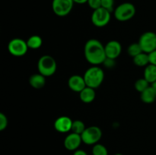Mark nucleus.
Here are the masks:
<instances>
[{"label": "nucleus", "instance_id": "412c9836", "mask_svg": "<svg viewBox=\"0 0 156 155\" xmlns=\"http://www.w3.org/2000/svg\"><path fill=\"white\" fill-rule=\"evenodd\" d=\"M127 53L129 56H132L133 58H134L135 56H136L137 55L140 54V53H143V50H142V48L141 46H140V43H134L130 44V45L128 46Z\"/></svg>", "mask_w": 156, "mask_h": 155}, {"label": "nucleus", "instance_id": "f03ea898", "mask_svg": "<svg viewBox=\"0 0 156 155\" xmlns=\"http://www.w3.org/2000/svg\"><path fill=\"white\" fill-rule=\"evenodd\" d=\"M83 77L86 86L96 89L103 83L105 79V73L101 68L98 65H93L85 71Z\"/></svg>", "mask_w": 156, "mask_h": 155}, {"label": "nucleus", "instance_id": "423d86ee", "mask_svg": "<svg viewBox=\"0 0 156 155\" xmlns=\"http://www.w3.org/2000/svg\"><path fill=\"white\" fill-rule=\"evenodd\" d=\"M138 43L143 53H150L156 50V33L152 31H147L140 36Z\"/></svg>", "mask_w": 156, "mask_h": 155}, {"label": "nucleus", "instance_id": "dca6fc26", "mask_svg": "<svg viewBox=\"0 0 156 155\" xmlns=\"http://www.w3.org/2000/svg\"><path fill=\"white\" fill-rule=\"evenodd\" d=\"M140 98L143 103H147V104L155 102L156 100V92L152 85L146 88L144 91L140 93Z\"/></svg>", "mask_w": 156, "mask_h": 155}, {"label": "nucleus", "instance_id": "2eb2a0df", "mask_svg": "<svg viewBox=\"0 0 156 155\" xmlns=\"http://www.w3.org/2000/svg\"><path fill=\"white\" fill-rule=\"evenodd\" d=\"M29 84L35 89H41L45 86L46 77L41 73L34 74L29 78Z\"/></svg>", "mask_w": 156, "mask_h": 155}, {"label": "nucleus", "instance_id": "7c9ffc66", "mask_svg": "<svg viewBox=\"0 0 156 155\" xmlns=\"http://www.w3.org/2000/svg\"><path fill=\"white\" fill-rule=\"evenodd\" d=\"M152 88H153L154 89H155V92H156V81L154 82V83L152 84Z\"/></svg>", "mask_w": 156, "mask_h": 155}, {"label": "nucleus", "instance_id": "a878e982", "mask_svg": "<svg viewBox=\"0 0 156 155\" xmlns=\"http://www.w3.org/2000/svg\"><path fill=\"white\" fill-rule=\"evenodd\" d=\"M88 5L91 9L93 10H96V9L101 8V0H88Z\"/></svg>", "mask_w": 156, "mask_h": 155}, {"label": "nucleus", "instance_id": "6ab92c4d", "mask_svg": "<svg viewBox=\"0 0 156 155\" xmlns=\"http://www.w3.org/2000/svg\"><path fill=\"white\" fill-rule=\"evenodd\" d=\"M27 46L31 50H37L43 45V39L38 35H33L27 40Z\"/></svg>", "mask_w": 156, "mask_h": 155}, {"label": "nucleus", "instance_id": "c85d7f7f", "mask_svg": "<svg viewBox=\"0 0 156 155\" xmlns=\"http://www.w3.org/2000/svg\"><path fill=\"white\" fill-rule=\"evenodd\" d=\"M73 155H88V153H87L85 150L78 149V150H75Z\"/></svg>", "mask_w": 156, "mask_h": 155}, {"label": "nucleus", "instance_id": "ddd939ff", "mask_svg": "<svg viewBox=\"0 0 156 155\" xmlns=\"http://www.w3.org/2000/svg\"><path fill=\"white\" fill-rule=\"evenodd\" d=\"M68 86L74 92L80 93L86 87V84L83 76L73 74L69 78Z\"/></svg>", "mask_w": 156, "mask_h": 155}, {"label": "nucleus", "instance_id": "f257e3e1", "mask_svg": "<svg viewBox=\"0 0 156 155\" xmlns=\"http://www.w3.org/2000/svg\"><path fill=\"white\" fill-rule=\"evenodd\" d=\"M84 55L85 59L93 65L103 64L107 58L105 46L97 39H90L85 43Z\"/></svg>", "mask_w": 156, "mask_h": 155}, {"label": "nucleus", "instance_id": "0eeeda50", "mask_svg": "<svg viewBox=\"0 0 156 155\" xmlns=\"http://www.w3.org/2000/svg\"><path fill=\"white\" fill-rule=\"evenodd\" d=\"M27 41L21 38H14L9 41L8 44V50L9 53L15 57H21L27 53L28 50Z\"/></svg>", "mask_w": 156, "mask_h": 155}, {"label": "nucleus", "instance_id": "39448f33", "mask_svg": "<svg viewBox=\"0 0 156 155\" xmlns=\"http://www.w3.org/2000/svg\"><path fill=\"white\" fill-rule=\"evenodd\" d=\"M82 142L88 145H94L98 144L102 137V131L95 126L86 127L83 133L81 135Z\"/></svg>", "mask_w": 156, "mask_h": 155}, {"label": "nucleus", "instance_id": "2f4dec72", "mask_svg": "<svg viewBox=\"0 0 156 155\" xmlns=\"http://www.w3.org/2000/svg\"><path fill=\"white\" fill-rule=\"evenodd\" d=\"M114 155H123V154H122V153H116V154H114Z\"/></svg>", "mask_w": 156, "mask_h": 155}, {"label": "nucleus", "instance_id": "4be33fe9", "mask_svg": "<svg viewBox=\"0 0 156 155\" xmlns=\"http://www.w3.org/2000/svg\"><path fill=\"white\" fill-rule=\"evenodd\" d=\"M149 84H149L144 78H143L138 79V80L135 82L134 87H135L136 90L138 92L142 93L143 91H144L146 88H148L150 86Z\"/></svg>", "mask_w": 156, "mask_h": 155}, {"label": "nucleus", "instance_id": "9d476101", "mask_svg": "<svg viewBox=\"0 0 156 155\" xmlns=\"http://www.w3.org/2000/svg\"><path fill=\"white\" fill-rule=\"evenodd\" d=\"M82 143V139L81 135L72 132L66 137L64 139L63 144L65 148L68 150H71V151L74 150L75 151L79 149V146L81 145Z\"/></svg>", "mask_w": 156, "mask_h": 155}, {"label": "nucleus", "instance_id": "cd10ccee", "mask_svg": "<svg viewBox=\"0 0 156 155\" xmlns=\"http://www.w3.org/2000/svg\"><path fill=\"white\" fill-rule=\"evenodd\" d=\"M149 63L152 65H156V50L152 53H149Z\"/></svg>", "mask_w": 156, "mask_h": 155}, {"label": "nucleus", "instance_id": "c756f323", "mask_svg": "<svg viewBox=\"0 0 156 155\" xmlns=\"http://www.w3.org/2000/svg\"><path fill=\"white\" fill-rule=\"evenodd\" d=\"M88 0H73L74 3H77V4H85V3L88 2Z\"/></svg>", "mask_w": 156, "mask_h": 155}, {"label": "nucleus", "instance_id": "4468645a", "mask_svg": "<svg viewBox=\"0 0 156 155\" xmlns=\"http://www.w3.org/2000/svg\"><path fill=\"white\" fill-rule=\"evenodd\" d=\"M96 97L95 89L86 86L80 93L79 97L80 100L85 103H91L94 100Z\"/></svg>", "mask_w": 156, "mask_h": 155}, {"label": "nucleus", "instance_id": "5701e85b", "mask_svg": "<svg viewBox=\"0 0 156 155\" xmlns=\"http://www.w3.org/2000/svg\"><path fill=\"white\" fill-rule=\"evenodd\" d=\"M93 155H108V149L105 146L101 144H96L93 146L92 148Z\"/></svg>", "mask_w": 156, "mask_h": 155}, {"label": "nucleus", "instance_id": "f3484780", "mask_svg": "<svg viewBox=\"0 0 156 155\" xmlns=\"http://www.w3.org/2000/svg\"><path fill=\"white\" fill-rule=\"evenodd\" d=\"M143 78L149 82V84H152L154 82L156 81V65L149 64L147 66L145 67L144 73H143Z\"/></svg>", "mask_w": 156, "mask_h": 155}, {"label": "nucleus", "instance_id": "20e7f679", "mask_svg": "<svg viewBox=\"0 0 156 155\" xmlns=\"http://www.w3.org/2000/svg\"><path fill=\"white\" fill-rule=\"evenodd\" d=\"M114 14L117 21H127L135 16L136 8L130 2L122 3L114 9Z\"/></svg>", "mask_w": 156, "mask_h": 155}, {"label": "nucleus", "instance_id": "b1692460", "mask_svg": "<svg viewBox=\"0 0 156 155\" xmlns=\"http://www.w3.org/2000/svg\"><path fill=\"white\" fill-rule=\"evenodd\" d=\"M101 7L110 12H114V0H101Z\"/></svg>", "mask_w": 156, "mask_h": 155}, {"label": "nucleus", "instance_id": "bb28decb", "mask_svg": "<svg viewBox=\"0 0 156 155\" xmlns=\"http://www.w3.org/2000/svg\"><path fill=\"white\" fill-rule=\"evenodd\" d=\"M104 65L107 68H113L115 65V59H109V58H106L105 61L104 62Z\"/></svg>", "mask_w": 156, "mask_h": 155}, {"label": "nucleus", "instance_id": "9b49d317", "mask_svg": "<svg viewBox=\"0 0 156 155\" xmlns=\"http://www.w3.org/2000/svg\"><path fill=\"white\" fill-rule=\"evenodd\" d=\"M106 57L116 59L120 56L122 52V46L117 40H111L105 46Z\"/></svg>", "mask_w": 156, "mask_h": 155}, {"label": "nucleus", "instance_id": "a211bd4d", "mask_svg": "<svg viewBox=\"0 0 156 155\" xmlns=\"http://www.w3.org/2000/svg\"><path fill=\"white\" fill-rule=\"evenodd\" d=\"M133 62L138 67H146L149 65V54L146 53H141L133 58Z\"/></svg>", "mask_w": 156, "mask_h": 155}, {"label": "nucleus", "instance_id": "1a4fd4ad", "mask_svg": "<svg viewBox=\"0 0 156 155\" xmlns=\"http://www.w3.org/2000/svg\"><path fill=\"white\" fill-rule=\"evenodd\" d=\"M73 5V0H53L52 9L57 16L65 17L72 12Z\"/></svg>", "mask_w": 156, "mask_h": 155}, {"label": "nucleus", "instance_id": "aec40b11", "mask_svg": "<svg viewBox=\"0 0 156 155\" xmlns=\"http://www.w3.org/2000/svg\"><path fill=\"white\" fill-rule=\"evenodd\" d=\"M85 129H86V127H85V123L82 120H75L73 122L71 132L79 134V135H82L84 131L85 130Z\"/></svg>", "mask_w": 156, "mask_h": 155}, {"label": "nucleus", "instance_id": "6e6552de", "mask_svg": "<svg viewBox=\"0 0 156 155\" xmlns=\"http://www.w3.org/2000/svg\"><path fill=\"white\" fill-rule=\"evenodd\" d=\"M111 12L102 7L94 10L91 15V22L98 27H105L111 21Z\"/></svg>", "mask_w": 156, "mask_h": 155}, {"label": "nucleus", "instance_id": "7ed1b4c3", "mask_svg": "<svg viewBox=\"0 0 156 155\" xmlns=\"http://www.w3.org/2000/svg\"><path fill=\"white\" fill-rule=\"evenodd\" d=\"M57 64L53 57L49 55H44L39 59L37 69L39 73L45 77H50L56 73Z\"/></svg>", "mask_w": 156, "mask_h": 155}, {"label": "nucleus", "instance_id": "f8f14e48", "mask_svg": "<svg viewBox=\"0 0 156 155\" xmlns=\"http://www.w3.org/2000/svg\"><path fill=\"white\" fill-rule=\"evenodd\" d=\"M73 121L66 115H62L55 120L54 129L60 133H66L72 130Z\"/></svg>", "mask_w": 156, "mask_h": 155}, {"label": "nucleus", "instance_id": "393cba45", "mask_svg": "<svg viewBox=\"0 0 156 155\" xmlns=\"http://www.w3.org/2000/svg\"><path fill=\"white\" fill-rule=\"evenodd\" d=\"M8 126V118L4 113H0V131H3Z\"/></svg>", "mask_w": 156, "mask_h": 155}]
</instances>
